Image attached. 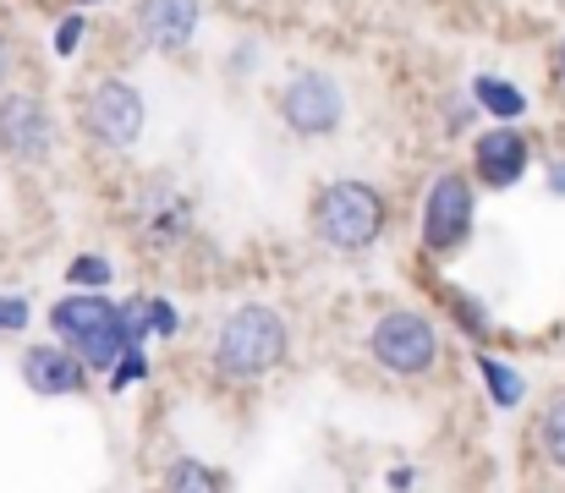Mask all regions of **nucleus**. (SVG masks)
<instances>
[{
	"mask_svg": "<svg viewBox=\"0 0 565 493\" xmlns=\"http://www.w3.org/2000/svg\"><path fill=\"white\" fill-rule=\"evenodd\" d=\"M138 308H143V334H154V340H177L182 334V313L166 297H138Z\"/></svg>",
	"mask_w": 565,
	"mask_h": 493,
	"instance_id": "19",
	"label": "nucleus"
},
{
	"mask_svg": "<svg viewBox=\"0 0 565 493\" xmlns=\"http://www.w3.org/2000/svg\"><path fill=\"white\" fill-rule=\"evenodd\" d=\"M539 450H544V461L565 478V395L544 400V411H539Z\"/></svg>",
	"mask_w": 565,
	"mask_h": 493,
	"instance_id": "16",
	"label": "nucleus"
},
{
	"mask_svg": "<svg viewBox=\"0 0 565 493\" xmlns=\"http://www.w3.org/2000/svg\"><path fill=\"white\" fill-rule=\"evenodd\" d=\"M550 186H555V192H565V160L550 164Z\"/></svg>",
	"mask_w": 565,
	"mask_h": 493,
	"instance_id": "25",
	"label": "nucleus"
},
{
	"mask_svg": "<svg viewBox=\"0 0 565 493\" xmlns=\"http://www.w3.org/2000/svg\"><path fill=\"white\" fill-rule=\"evenodd\" d=\"M533 164V143L516 132V127H483L472 138V175L489 186V192H505L527 175Z\"/></svg>",
	"mask_w": 565,
	"mask_h": 493,
	"instance_id": "11",
	"label": "nucleus"
},
{
	"mask_svg": "<svg viewBox=\"0 0 565 493\" xmlns=\"http://www.w3.org/2000/svg\"><path fill=\"white\" fill-rule=\"evenodd\" d=\"M363 351L384 378H401V384H423L439 373V356H445V340L439 324L423 313V308H384L369 334H363Z\"/></svg>",
	"mask_w": 565,
	"mask_h": 493,
	"instance_id": "4",
	"label": "nucleus"
},
{
	"mask_svg": "<svg viewBox=\"0 0 565 493\" xmlns=\"http://www.w3.org/2000/svg\"><path fill=\"white\" fill-rule=\"evenodd\" d=\"M143 121H149V105H143V94L127 77H105L83 99V132L99 149H110V154H127L143 138Z\"/></svg>",
	"mask_w": 565,
	"mask_h": 493,
	"instance_id": "7",
	"label": "nucleus"
},
{
	"mask_svg": "<svg viewBox=\"0 0 565 493\" xmlns=\"http://www.w3.org/2000/svg\"><path fill=\"white\" fill-rule=\"evenodd\" d=\"M384 483H390V489H395V493H406V489H412V483H417V478H412V472H390Z\"/></svg>",
	"mask_w": 565,
	"mask_h": 493,
	"instance_id": "24",
	"label": "nucleus"
},
{
	"mask_svg": "<svg viewBox=\"0 0 565 493\" xmlns=\"http://www.w3.org/2000/svg\"><path fill=\"white\" fill-rule=\"evenodd\" d=\"M50 334L88 367V373H110L127 351H138L127 308L105 291H72L61 302H50Z\"/></svg>",
	"mask_w": 565,
	"mask_h": 493,
	"instance_id": "3",
	"label": "nucleus"
},
{
	"mask_svg": "<svg viewBox=\"0 0 565 493\" xmlns=\"http://www.w3.org/2000/svg\"><path fill=\"white\" fill-rule=\"evenodd\" d=\"M138 225L154 247H177L192 225V197L171 181V175H149L138 186Z\"/></svg>",
	"mask_w": 565,
	"mask_h": 493,
	"instance_id": "12",
	"label": "nucleus"
},
{
	"mask_svg": "<svg viewBox=\"0 0 565 493\" xmlns=\"http://www.w3.org/2000/svg\"><path fill=\"white\" fill-rule=\"evenodd\" d=\"M83 33H88V22H83V11H66V17L55 22V55H77V44H83Z\"/></svg>",
	"mask_w": 565,
	"mask_h": 493,
	"instance_id": "21",
	"label": "nucleus"
},
{
	"mask_svg": "<svg viewBox=\"0 0 565 493\" xmlns=\"http://www.w3.org/2000/svg\"><path fill=\"white\" fill-rule=\"evenodd\" d=\"M17 378L28 395L39 400H72V395H88L94 373L61 345V340H39V345H22L17 356Z\"/></svg>",
	"mask_w": 565,
	"mask_h": 493,
	"instance_id": "9",
	"label": "nucleus"
},
{
	"mask_svg": "<svg viewBox=\"0 0 565 493\" xmlns=\"http://www.w3.org/2000/svg\"><path fill=\"white\" fill-rule=\"evenodd\" d=\"M149 373H154L149 351H143V345H138V351H127V356L110 367V395H127L132 384H149Z\"/></svg>",
	"mask_w": 565,
	"mask_h": 493,
	"instance_id": "20",
	"label": "nucleus"
},
{
	"mask_svg": "<svg viewBox=\"0 0 565 493\" xmlns=\"http://www.w3.org/2000/svg\"><path fill=\"white\" fill-rule=\"evenodd\" d=\"M0 154L28 170L55 160V116L39 94H28V88L0 94Z\"/></svg>",
	"mask_w": 565,
	"mask_h": 493,
	"instance_id": "8",
	"label": "nucleus"
},
{
	"mask_svg": "<svg viewBox=\"0 0 565 493\" xmlns=\"http://www.w3.org/2000/svg\"><path fill=\"white\" fill-rule=\"evenodd\" d=\"M555 72H561V83H565V44H561V61H555Z\"/></svg>",
	"mask_w": 565,
	"mask_h": 493,
	"instance_id": "26",
	"label": "nucleus"
},
{
	"mask_svg": "<svg viewBox=\"0 0 565 493\" xmlns=\"http://www.w3.org/2000/svg\"><path fill=\"white\" fill-rule=\"evenodd\" d=\"M28 319H33V302L28 297H0V334H22L28 329Z\"/></svg>",
	"mask_w": 565,
	"mask_h": 493,
	"instance_id": "22",
	"label": "nucleus"
},
{
	"mask_svg": "<svg viewBox=\"0 0 565 493\" xmlns=\"http://www.w3.org/2000/svg\"><path fill=\"white\" fill-rule=\"evenodd\" d=\"M445 302H450V313H456V324L467 329V340H478V345H483V340L494 334V324H489V313H483V308H478L472 297H461L456 286H445Z\"/></svg>",
	"mask_w": 565,
	"mask_h": 493,
	"instance_id": "18",
	"label": "nucleus"
},
{
	"mask_svg": "<svg viewBox=\"0 0 565 493\" xmlns=\"http://www.w3.org/2000/svg\"><path fill=\"white\" fill-rule=\"evenodd\" d=\"M138 44L154 55H188L203 28V0H138L132 6Z\"/></svg>",
	"mask_w": 565,
	"mask_h": 493,
	"instance_id": "10",
	"label": "nucleus"
},
{
	"mask_svg": "<svg viewBox=\"0 0 565 493\" xmlns=\"http://www.w3.org/2000/svg\"><path fill=\"white\" fill-rule=\"evenodd\" d=\"M478 219V192L461 170H439L423 192V253L428 258H450L467 247Z\"/></svg>",
	"mask_w": 565,
	"mask_h": 493,
	"instance_id": "6",
	"label": "nucleus"
},
{
	"mask_svg": "<svg viewBox=\"0 0 565 493\" xmlns=\"http://www.w3.org/2000/svg\"><path fill=\"white\" fill-rule=\"evenodd\" d=\"M110 280H116V269L99 253H83L66 264V286H77V291H110Z\"/></svg>",
	"mask_w": 565,
	"mask_h": 493,
	"instance_id": "17",
	"label": "nucleus"
},
{
	"mask_svg": "<svg viewBox=\"0 0 565 493\" xmlns=\"http://www.w3.org/2000/svg\"><path fill=\"white\" fill-rule=\"evenodd\" d=\"M472 362H478V378H483V395H489L494 411H516V406L527 400V378H522V367H511V362L494 356V351H478Z\"/></svg>",
	"mask_w": 565,
	"mask_h": 493,
	"instance_id": "14",
	"label": "nucleus"
},
{
	"mask_svg": "<svg viewBox=\"0 0 565 493\" xmlns=\"http://www.w3.org/2000/svg\"><path fill=\"white\" fill-rule=\"evenodd\" d=\"M291 362V324L280 308L269 302H242L231 308L214 340H209V373L225 384V389H258L269 384L280 367Z\"/></svg>",
	"mask_w": 565,
	"mask_h": 493,
	"instance_id": "1",
	"label": "nucleus"
},
{
	"mask_svg": "<svg viewBox=\"0 0 565 493\" xmlns=\"http://www.w3.org/2000/svg\"><path fill=\"white\" fill-rule=\"evenodd\" d=\"M308 225L313 236L341 253V258H358V253H374L379 236L390 231V197L379 192L374 181H358V175H341V181H324L308 203Z\"/></svg>",
	"mask_w": 565,
	"mask_h": 493,
	"instance_id": "2",
	"label": "nucleus"
},
{
	"mask_svg": "<svg viewBox=\"0 0 565 493\" xmlns=\"http://www.w3.org/2000/svg\"><path fill=\"white\" fill-rule=\"evenodd\" d=\"M472 99H478V110L494 116V127H516L527 116V94L516 83H505V77H489V72L472 77Z\"/></svg>",
	"mask_w": 565,
	"mask_h": 493,
	"instance_id": "15",
	"label": "nucleus"
},
{
	"mask_svg": "<svg viewBox=\"0 0 565 493\" xmlns=\"http://www.w3.org/2000/svg\"><path fill=\"white\" fill-rule=\"evenodd\" d=\"M275 116H280V127H286L291 138H302V143L335 138V132L347 127V88H341L330 72H319V66H297V72L280 83V94H275Z\"/></svg>",
	"mask_w": 565,
	"mask_h": 493,
	"instance_id": "5",
	"label": "nucleus"
},
{
	"mask_svg": "<svg viewBox=\"0 0 565 493\" xmlns=\"http://www.w3.org/2000/svg\"><path fill=\"white\" fill-rule=\"evenodd\" d=\"M154 493H231V478L214 467V461H203V456H171L166 467H160V478H154Z\"/></svg>",
	"mask_w": 565,
	"mask_h": 493,
	"instance_id": "13",
	"label": "nucleus"
},
{
	"mask_svg": "<svg viewBox=\"0 0 565 493\" xmlns=\"http://www.w3.org/2000/svg\"><path fill=\"white\" fill-rule=\"evenodd\" d=\"M72 6H99V0H72Z\"/></svg>",
	"mask_w": 565,
	"mask_h": 493,
	"instance_id": "27",
	"label": "nucleus"
},
{
	"mask_svg": "<svg viewBox=\"0 0 565 493\" xmlns=\"http://www.w3.org/2000/svg\"><path fill=\"white\" fill-rule=\"evenodd\" d=\"M11 72H17V44H11V33L0 28V94H6V83H11Z\"/></svg>",
	"mask_w": 565,
	"mask_h": 493,
	"instance_id": "23",
	"label": "nucleus"
}]
</instances>
